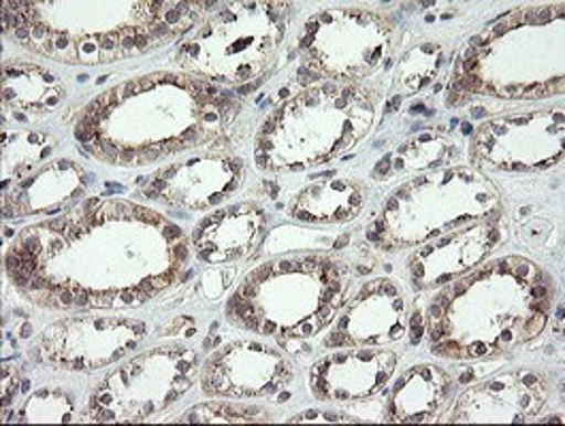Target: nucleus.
I'll return each instance as SVG.
<instances>
[{"label": "nucleus", "mask_w": 565, "mask_h": 426, "mask_svg": "<svg viewBox=\"0 0 565 426\" xmlns=\"http://www.w3.org/2000/svg\"><path fill=\"white\" fill-rule=\"evenodd\" d=\"M86 173L71 160H56L31 175L15 180L2 192L4 215H39L61 212L86 190Z\"/></svg>", "instance_id": "nucleus-9"}, {"label": "nucleus", "mask_w": 565, "mask_h": 426, "mask_svg": "<svg viewBox=\"0 0 565 426\" xmlns=\"http://www.w3.org/2000/svg\"><path fill=\"white\" fill-rule=\"evenodd\" d=\"M399 153L406 156V160L412 162L409 167H436L446 160V156L450 153V146L441 139L423 137L418 141L406 143Z\"/></svg>", "instance_id": "nucleus-18"}, {"label": "nucleus", "mask_w": 565, "mask_h": 426, "mask_svg": "<svg viewBox=\"0 0 565 426\" xmlns=\"http://www.w3.org/2000/svg\"><path fill=\"white\" fill-rule=\"evenodd\" d=\"M146 337V324L128 318H68L43 331L34 352L63 369L88 371L120 361Z\"/></svg>", "instance_id": "nucleus-4"}, {"label": "nucleus", "mask_w": 565, "mask_h": 426, "mask_svg": "<svg viewBox=\"0 0 565 426\" xmlns=\"http://www.w3.org/2000/svg\"><path fill=\"white\" fill-rule=\"evenodd\" d=\"M18 391V373L13 371L9 377V366H2V405L7 407Z\"/></svg>", "instance_id": "nucleus-19"}, {"label": "nucleus", "mask_w": 565, "mask_h": 426, "mask_svg": "<svg viewBox=\"0 0 565 426\" xmlns=\"http://www.w3.org/2000/svg\"><path fill=\"white\" fill-rule=\"evenodd\" d=\"M495 242L498 228L491 222L459 231L448 239L420 247L409 260V271L420 286L446 284L478 263Z\"/></svg>", "instance_id": "nucleus-10"}, {"label": "nucleus", "mask_w": 565, "mask_h": 426, "mask_svg": "<svg viewBox=\"0 0 565 426\" xmlns=\"http://www.w3.org/2000/svg\"><path fill=\"white\" fill-rule=\"evenodd\" d=\"M450 393V377L431 365L414 366L397 382L391 403V423H425Z\"/></svg>", "instance_id": "nucleus-12"}, {"label": "nucleus", "mask_w": 565, "mask_h": 426, "mask_svg": "<svg viewBox=\"0 0 565 426\" xmlns=\"http://www.w3.org/2000/svg\"><path fill=\"white\" fill-rule=\"evenodd\" d=\"M363 205V192L352 182L315 183L299 192L290 215L308 222H342L354 217Z\"/></svg>", "instance_id": "nucleus-14"}, {"label": "nucleus", "mask_w": 565, "mask_h": 426, "mask_svg": "<svg viewBox=\"0 0 565 426\" xmlns=\"http://www.w3.org/2000/svg\"><path fill=\"white\" fill-rule=\"evenodd\" d=\"M391 29L382 18L361 9L316 13L301 36L306 68L350 79L376 68L388 47Z\"/></svg>", "instance_id": "nucleus-3"}, {"label": "nucleus", "mask_w": 565, "mask_h": 426, "mask_svg": "<svg viewBox=\"0 0 565 426\" xmlns=\"http://www.w3.org/2000/svg\"><path fill=\"white\" fill-rule=\"evenodd\" d=\"M75 414L73 398L63 391H41L22 407L24 423H71Z\"/></svg>", "instance_id": "nucleus-16"}, {"label": "nucleus", "mask_w": 565, "mask_h": 426, "mask_svg": "<svg viewBox=\"0 0 565 426\" xmlns=\"http://www.w3.org/2000/svg\"><path fill=\"white\" fill-rule=\"evenodd\" d=\"M290 380L292 366L282 354L254 341L231 343L203 366V391L207 395H274Z\"/></svg>", "instance_id": "nucleus-5"}, {"label": "nucleus", "mask_w": 565, "mask_h": 426, "mask_svg": "<svg viewBox=\"0 0 565 426\" xmlns=\"http://www.w3.org/2000/svg\"><path fill=\"white\" fill-rule=\"evenodd\" d=\"M269 414L260 407H246L239 403H207L190 409L182 423H260Z\"/></svg>", "instance_id": "nucleus-17"}, {"label": "nucleus", "mask_w": 565, "mask_h": 426, "mask_svg": "<svg viewBox=\"0 0 565 426\" xmlns=\"http://www.w3.org/2000/svg\"><path fill=\"white\" fill-rule=\"evenodd\" d=\"M196 375L194 352L182 345L158 348L105 377L90 401V418L96 423L146 420L186 393Z\"/></svg>", "instance_id": "nucleus-2"}, {"label": "nucleus", "mask_w": 565, "mask_h": 426, "mask_svg": "<svg viewBox=\"0 0 565 426\" xmlns=\"http://www.w3.org/2000/svg\"><path fill=\"white\" fill-rule=\"evenodd\" d=\"M63 82L41 66L26 62H11L2 71V96L4 103H11L18 109L47 114L64 98Z\"/></svg>", "instance_id": "nucleus-13"}, {"label": "nucleus", "mask_w": 565, "mask_h": 426, "mask_svg": "<svg viewBox=\"0 0 565 426\" xmlns=\"http://www.w3.org/2000/svg\"><path fill=\"white\" fill-rule=\"evenodd\" d=\"M288 9L282 2L226 4L182 45L180 62L224 84L250 82L274 58Z\"/></svg>", "instance_id": "nucleus-1"}, {"label": "nucleus", "mask_w": 565, "mask_h": 426, "mask_svg": "<svg viewBox=\"0 0 565 426\" xmlns=\"http://www.w3.org/2000/svg\"><path fill=\"white\" fill-rule=\"evenodd\" d=\"M388 350H345L331 354L312 369V391L324 401H348L376 395L395 369Z\"/></svg>", "instance_id": "nucleus-8"}, {"label": "nucleus", "mask_w": 565, "mask_h": 426, "mask_svg": "<svg viewBox=\"0 0 565 426\" xmlns=\"http://www.w3.org/2000/svg\"><path fill=\"white\" fill-rule=\"evenodd\" d=\"M56 146V139L47 132H36V130H4V141H2V162L4 169L11 164V178L4 182H15L26 175L52 153Z\"/></svg>", "instance_id": "nucleus-15"}, {"label": "nucleus", "mask_w": 565, "mask_h": 426, "mask_svg": "<svg viewBox=\"0 0 565 426\" xmlns=\"http://www.w3.org/2000/svg\"><path fill=\"white\" fill-rule=\"evenodd\" d=\"M242 182L239 160H190L160 171L150 183V199H167L173 205L205 210L224 201Z\"/></svg>", "instance_id": "nucleus-7"}, {"label": "nucleus", "mask_w": 565, "mask_h": 426, "mask_svg": "<svg viewBox=\"0 0 565 426\" xmlns=\"http://www.w3.org/2000/svg\"><path fill=\"white\" fill-rule=\"evenodd\" d=\"M263 212L254 205H237L205 217L194 231L196 254L205 263H224L244 256L258 239Z\"/></svg>", "instance_id": "nucleus-11"}, {"label": "nucleus", "mask_w": 565, "mask_h": 426, "mask_svg": "<svg viewBox=\"0 0 565 426\" xmlns=\"http://www.w3.org/2000/svg\"><path fill=\"white\" fill-rule=\"evenodd\" d=\"M406 336V305L397 288L376 279L367 284L356 301L350 305L327 345H361V343H388Z\"/></svg>", "instance_id": "nucleus-6"}]
</instances>
